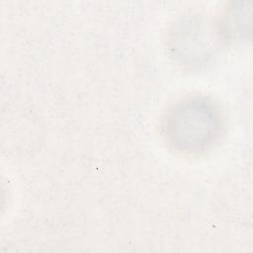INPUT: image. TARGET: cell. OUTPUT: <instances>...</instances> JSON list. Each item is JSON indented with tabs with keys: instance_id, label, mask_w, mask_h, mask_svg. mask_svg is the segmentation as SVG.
Here are the masks:
<instances>
[{
	"instance_id": "obj_1",
	"label": "cell",
	"mask_w": 253,
	"mask_h": 253,
	"mask_svg": "<svg viewBox=\"0 0 253 253\" xmlns=\"http://www.w3.org/2000/svg\"><path fill=\"white\" fill-rule=\"evenodd\" d=\"M165 133L176 149L199 152L217 138L221 118L216 106L204 97H192L177 103L165 120Z\"/></svg>"
},
{
	"instance_id": "obj_2",
	"label": "cell",
	"mask_w": 253,
	"mask_h": 253,
	"mask_svg": "<svg viewBox=\"0 0 253 253\" xmlns=\"http://www.w3.org/2000/svg\"><path fill=\"white\" fill-rule=\"evenodd\" d=\"M225 39L223 27L203 16L178 21L171 32V49L184 65L198 67L207 63Z\"/></svg>"
}]
</instances>
